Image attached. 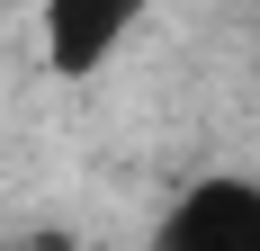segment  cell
Masks as SVG:
<instances>
[{
    "label": "cell",
    "mask_w": 260,
    "mask_h": 251,
    "mask_svg": "<svg viewBox=\"0 0 260 251\" xmlns=\"http://www.w3.org/2000/svg\"><path fill=\"white\" fill-rule=\"evenodd\" d=\"M171 251H242L260 242V179H188L180 206L161 215Z\"/></svg>",
    "instance_id": "7a4b0ae2"
},
{
    "label": "cell",
    "mask_w": 260,
    "mask_h": 251,
    "mask_svg": "<svg viewBox=\"0 0 260 251\" xmlns=\"http://www.w3.org/2000/svg\"><path fill=\"white\" fill-rule=\"evenodd\" d=\"M144 9H153V0H45V63L63 81L108 72L117 45L144 27Z\"/></svg>",
    "instance_id": "6da1fadb"
}]
</instances>
